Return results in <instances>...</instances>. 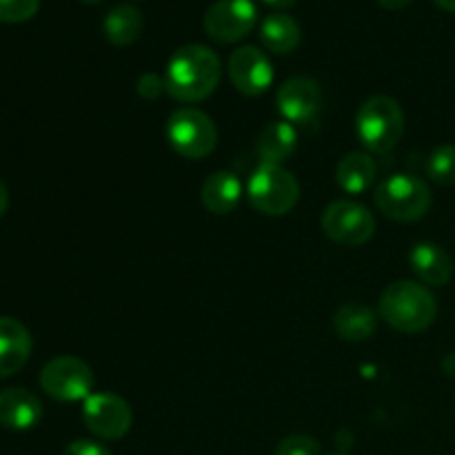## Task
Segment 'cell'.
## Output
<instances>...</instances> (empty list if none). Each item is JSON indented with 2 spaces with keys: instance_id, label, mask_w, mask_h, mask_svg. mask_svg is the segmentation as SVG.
I'll return each mask as SVG.
<instances>
[{
  "instance_id": "cell-1",
  "label": "cell",
  "mask_w": 455,
  "mask_h": 455,
  "mask_svg": "<svg viewBox=\"0 0 455 455\" xmlns=\"http://www.w3.org/2000/svg\"><path fill=\"white\" fill-rule=\"evenodd\" d=\"M222 78V62L207 44H182L169 58L164 89L178 102H203L216 92Z\"/></svg>"
},
{
  "instance_id": "cell-2",
  "label": "cell",
  "mask_w": 455,
  "mask_h": 455,
  "mask_svg": "<svg viewBox=\"0 0 455 455\" xmlns=\"http://www.w3.org/2000/svg\"><path fill=\"white\" fill-rule=\"evenodd\" d=\"M380 318L403 333H420L434 324L438 315V302L434 293L420 283L398 280L382 291Z\"/></svg>"
},
{
  "instance_id": "cell-3",
  "label": "cell",
  "mask_w": 455,
  "mask_h": 455,
  "mask_svg": "<svg viewBox=\"0 0 455 455\" xmlns=\"http://www.w3.org/2000/svg\"><path fill=\"white\" fill-rule=\"evenodd\" d=\"M355 133L371 154H389L404 136V111L389 96H373L355 116Z\"/></svg>"
},
{
  "instance_id": "cell-4",
  "label": "cell",
  "mask_w": 455,
  "mask_h": 455,
  "mask_svg": "<svg viewBox=\"0 0 455 455\" xmlns=\"http://www.w3.org/2000/svg\"><path fill=\"white\" fill-rule=\"evenodd\" d=\"M376 207L395 222H416L431 207V189L413 173H394L376 187Z\"/></svg>"
},
{
  "instance_id": "cell-5",
  "label": "cell",
  "mask_w": 455,
  "mask_h": 455,
  "mask_svg": "<svg viewBox=\"0 0 455 455\" xmlns=\"http://www.w3.org/2000/svg\"><path fill=\"white\" fill-rule=\"evenodd\" d=\"M247 198L265 216H287L300 200V182L280 164H260L249 178Z\"/></svg>"
},
{
  "instance_id": "cell-6",
  "label": "cell",
  "mask_w": 455,
  "mask_h": 455,
  "mask_svg": "<svg viewBox=\"0 0 455 455\" xmlns=\"http://www.w3.org/2000/svg\"><path fill=\"white\" fill-rule=\"evenodd\" d=\"M167 140L182 158L203 160L216 149L218 129L204 111L196 107H182L169 116Z\"/></svg>"
},
{
  "instance_id": "cell-7",
  "label": "cell",
  "mask_w": 455,
  "mask_h": 455,
  "mask_svg": "<svg viewBox=\"0 0 455 455\" xmlns=\"http://www.w3.org/2000/svg\"><path fill=\"white\" fill-rule=\"evenodd\" d=\"M40 387L58 403L87 400L93 389V373L84 360L74 355H58L40 371Z\"/></svg>"
},
{
  "instance_id": "cell-8",
  "label": "cell",
  "mask_w": 455,
  "mask_h": 455,
  "mask_svg": "<svg viewBox=\"0 0 455 455\" xmlns=\"http://www.w3.org/2000/svg\"><path fill=\"white\" fill-rule=\"evenodd\" d=\"M323 231L342 247H363L376 234V220L364 204L336 200L324 209Z\"/></svg>"
},
{
  "instance_id": "cell-9",
  "label": "cell",
  "mask_w": 455,
  "mask_h": 455,
  "mask_svg": "<svg viewBox=\"0 0 455 455\" xmlns=\"http://www.w3.org/2000/svg\"><path fill=\"white\" fill-rule=\"evenodd\" d=\"M278 111L289 124L300 129H314L323 114V92L309 76H293L278 89Z\"/></svg>"
},
{
  "instance_id": "cell-10",
  "label": "cell",
  "mask_w": 455,
  "mask_h": 455,
  "mask_svg": "<svg viewBox=\"0 0 455 455\" xmlns=\"http://www.w3.org/2000/svg\"><path fill=\"white\" fill-rule=\"evenodd\" d=\"M256 22L258 9L253 0H216L204 13V31L220 44L243 40Z\"/></svg>"
},
{
  "instance_id": "cell-11",
  "label": "cell",
  "mask_w": 455,
  "mask_h": 455,
  "mask_svg": "<svg viewBox=\"0 0 455 455\" xmlns=\"http://www.w3.org/2000/svg\"><path fill=\"white\" fill-rule=\"evenodd\" d=\"M84 425L92 434L105 440H118L132 429L133 413L124 398L111 391L92 394L83 404Z\"/></svg>"
},
{
  "instance_id": "cell-12",
  "label": "cell",
  "mask_w": 455,
  "mask_h": 455,
  "mask_svg": "<svg viewBox=\"0 0 455 455\" xmlns=\"http://www.w3.org/2000/svg\"><path fill=\"white\" fill-rule=\"evenodd\" d=\"M229 78L243 96H260L274 83V67L265 52L253 44H244L231 53Z\"/></svg>"
},
{
  "instance_id": "cell-13",
  "label": "cell",
  "mask_w": 455,
  "mask_h": 455,
  "mask_svg": "<svg viewBox=\"0 0 455 455\" xmlns=\"http://www.w3.org/2000/svg\"><path fill=\"white\" fill-rule=\"evenodd\" d=\"M43 418V403L31 391L12 387L0 391V427L13 431L34 429Z\"/></svg>"
},
{
  "instance_id": "cell-14",
  "label": "cell",
  "mask_w": 455,
  "mask_h": 455,
  "mask_svg": "<svg viewBox=\"0 0 455 455\" xmlns=\"http://www.w3.org/2000/svg\"><path fill=\"white\" fill-rule=\"evenodd\" d=\"M409 260H411L413 274L422 283L429 284V287H444V284H449V280L453 275L451 256L438 243L425 240V243L413 244L411 253H409Z\"/></svg>"
},
{
  "instance_id": "cell-15",
  "label": "cell",
  "mask_w": 455,
  "mask_h": 455,
  "mask_svg": "<svg viewBox=\"0 0 455 455\" xmlns=\"http://www.w3.org/2000/svg\"><path fill=\"white\" fill-rule=\"evenodd\" d=\"M31 354L29 329L16 318H0V380L13 376L27 364Z\"/></svg>"
},
{
  "instance_id": "cell-16",
  "label": "cell",
  "mask_w": 455,
  "mask_h": 455,
  "mask_svg": "<svg viewBox=\"0 0 455 455\" xmlns=\"http://www.w3.org/2000/svg\"><path fill=\"white\" fill-rule=\"evenodd\" d=\"M298 149V129L287 120H275L267 124L258 138V158L260 164H280L283 167Z\"/></svg>"
},
{
  "instance_id": "cell-17",
  "label": "cell",
  "mask_w": 455,
  "mask_h": 455,
  "mask_svg": "<svg viewBox=\"0 0 455 455\" xmlns=\"http://www.w3.org/2000/svg\"><path fill=\"white\" fill-rule=\"evenodd\" d=\"M243 196V185H240L238 176L231 172H216L204 180L200 198L207 212L216 213V216H227L234 212Z\"/></svg>"
},
{
  "instance_id": "cell-18",
  "label": "cell",
  "mask_w": 455,
  "mask_h": 455,
  "mask_svg": "<svg viewBox=\"0 0 455 455\" xmlns=\"http://www.w3.org/2000/svg\"><path fill=\"white\" fill-rule=\"evenodd\" d=\"M378 318L371 307L363 302H345L333 315V329L347 342H364L376 333Z\"/></svg>"
},
{
  "instance_id": "cell-19",
  "label": "cell",
  "mask_w": 455,
  "mask_h": 455,
  "mask_svg": "<svg viewBox=\"0 0 455 455\" xmlns=\"http://www.w3.org/2000/svg\"><path fill=\"white\" fill-rule=\"evenodd\" d=\"M142 29H145V16L133 4H116L107 12L105 20H102V31L105 38L116 47H129L140 38Z\"/></svg>"
},
{
  "instance_id": "cell-20",
  "label": "cell",
  "mask_w": 455,
  "mask_h": 455,
  "mask_svg": "<svg viewBox=\"0 0 455 455\" xmlns=\"http://www.w3.org/2000/svg\"><path fill=\"white\" fill-rule=\"evenodd\" d=\"M260 40L269 52L291 53L300 44L302 29L296 18L289 13H269L260 22Z\"/></svg>"
},
{
  "instance_id": "cell-21",
  "label": "cell",
  "mask_w": 455,
  "mask_h": 455,
  "mask_svg": "<svg viewBox=\"0 0 455 455\" xmlns=\"http://www.w3.org/2000/svg\"><path fill=\"white\" fill-rule=\"evenodd\" d=\"M376 178V163L369 154L351 151L338 163L336 180L347 194H364Z\"/></svg>"
},
{
  "instance_id": "cell-22",
  "label": "cell",
  "mask_w": 455,
  "mask_h": 455,
  "mask_svg": "<svg viewBox=\"0 0 455 455\" xmlns=\"http://www.w3.org/2000/svg\"><path fill=\"white\" fill-rule=\"evenodd\" d=\"M427 173L438 185H455V145H443L427 160Z\"/></svg>"
},
{
  "instance_id": "cell-23",
  "label": "cell",
  "mask_w": 455,
  "mask_h": 455,
  "mask_svg": "<svg viewBox=\"0 0 455 455\" xmlns=\"http://www.w3.org/2000/svg\"><path fill=\"white\" fill-rule=\"evenodd\" d=\"M40 0H0V22L18 25L27 22L38 13Z\"/></svg>"
},
{
  "instance_id": "cell-24",
  "label": "cell",
  "mask_w": 455,
  "mask_h": 455,
  "mask_svg": "<svg viewBox=\"0 0 455 455\" xmlns=\"http://www.w3.org/2000/svg\"><path fill=\"white\" fill-rule=\"evenodd\" d=\"M275 455H320V444L311 435L293 434L280 440Z\"/></svg>"
},
{
  "instance_id": "cell-25",
  "label": "cell",
  "mask_w": 455,
  "mask_h": 455,
  "mask_svg": "<svg viewBox=\"0 0 455 455\" xmlns=\"http://www.w3.org/2000/svg\"><path fill=\"white\" fill-rule=\"evenodd\" d=\"M163 92H167V89H164V78H160V76L145 74L138 80V93H140L142 98L154 100V98H158Z\"/></svg>"
},
{
  "instance_id": "cell-26",
  "label": "cell",
  "mask_w": 455,
  "mask_h": 455,
  "mask_svg": "<svg viewBox=\"0 0 455 455\" xmlns=\"http://www.w3.org/2000/svg\"><path fill=\"white\" fill-rule=\"evenodd\" d=\"M62 455H111V451L96 440H74Z\"/></svg>"
},
{
  "instance_id": "cell-27",
  "label": "cell",
  "mask_w": 455,
  "mask_h": 455,
  "mask_svg": "<svg viewBox=\"0 0 455 455\" xmlns=\"http://www.w3.org/2000/svg\"><path fill=\"white\" fill-rule=\"evenodd\" d=\"M413 0H378V4L385 9H404L407 4H411Z\"/></svg>"
},
{
  "instance_id": "cell-28",
  "label": "cell",
  "mask_w": 455,
  "mask_h": 455,
  "mask_svg": "<svg viewBox=\"0 0 455 455\" xmlns=\"http://www.w3.org/2000/svg\"><path fill=\"white\" fill-rule=\"evenodd\" d=\"M262 3L271 9H289V7H293L298 0H262Z\"/></svg>"
},
{
  "instance_id": "cell-29",
  "label": "cell",
  "mask_w": 455,
  "mask_h": 455,
  "mask_svg": "<svg viewBox=\"0 0 455 455\" xmlns=\"http://www.w3.org/2000/svg\"><path fill=\"white\" fill-rule=\"evenodd\" d=\"M7 207H9V191L7 187H4V182L0 180V216L7 212Z\"/></svg>"
},
{
  "instance_id": "cell-30",
  "label": "cell",
  "mask_w": 455,
  "mask_h": 455,
  "mask_svg": "<svg viewBox=\"0 0 455 455\" xmlns=\"http://www.w3.org/2000/svg\"><path fill=\"white\" fill-rule=\"evenodd\" d=\"M435 4H438L440 9H444V12H453L455 13V0H434Z\"/></svg>"
},
{
  "instance_id": "cell-31",
  "label": "cell",
  "mask_w": 455,
  "mask_h": 455,
  "mask_svg": "<svg viewBox=\"0 0 455 455\" xmlns=\"http://www.w3.org/2000/svg\"><path fill=\"white\" fill-rule=\"evenodd\" d=\"M84 4H98V3H102V0H83Z\"/></svg>"
},
{
  "instance_id": "cell-32",
  "label": "cell",
  "mask_w": 455,
  "mask_h": 455,
  "mask_svg": "<svg viewBox=\"0 0 455 455\" xmlns=\"http://www.w3.org/2000/svg\"><path fill=\"white\" fill-rule=\"evenodd\" d=\"M329 455H347V453H329Z\"/></svg>"
}]
</instances>
